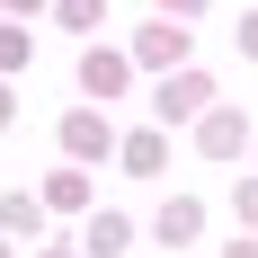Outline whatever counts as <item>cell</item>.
<instances>
[{
	"label": "cell",
	"instance_id": "6da1fadb",
	"mask_svg": "<svg viewBox=\"0 0 258 258\" xmlns=\"http://www.w3.org/2000/svg\"><path fill=\"white\" fill-rule=\"evenodd\" d=\"M134 62H152V72H169V62H187V27H169V18H152L143 36H134Z\"/></svg>",
	"mask_w": 258,
	"mask_h": 258
},
{
	"label": "cell",
	"instance_id": "7a4b0ae2",
	"mask_svg": "<svg viewBox=\"0 0 258 258\" xmlns=\"http://www.w3.org/2000/svg\"><path fill=\"white\" fill-rule=\"evenodd\" d=\"M196 107H214V80H205V72L160 80V116H169V125H178V116H196Z\"/></svg>",
	"mask_w": 258,
	"mask_h": 258
},
{
	"label": "cell",
	"instance_id": "3957f363",
	"mask_svg": "<svg viewBox=\"0 0 258 258\" xmlns=\"http://www.w3.org/2000/svg\"><path fill=\"white\" fill-rule=\"evenodd\" d=\"M152 232L169 240V249H178V240H196V232H205V205H196V196H169V205L152 214Z\"/></svg>",
	"mask_w": 258,
	"mask_h": 258
},
{
	"label": "cell",
	"instance_id": "277c9868",
	"mask_svg": "<svg viewBox=\"0 0 258 258\" xmlns=\"http://www.w3.org/2000/svg\"><path fill=\"white\" fill-rule=\"evenodd\" d=\"M125 53H80V89H89V98H116V89H125Z\"/></svg>",
	"mask_w": 258,
	"mask_h": 258
},
{
	"label": "cell",
	"instance_id": "5b68a950",
	"mask_svg": "<svg viewBox=\"0 0 258 258\" xmlns=\"http://www.w3.org/2000/svg\"><path fill=\"white\" fill-rule=\"evenodd\" d=\"M125 240H134V223H125V214H98V223H89V258H116Z\"/></svg>",
	"mask_w": 258,
	"mask_h": 258
},
{
	"label": "cell",
	"instance_id": "8992f818",
	"mask_svg": "<svg viewBox=\"0 0 258 258\" xmlns=\"http://www.w3.org/2000/svg\"><path fill=\"white\" fill-rule=\"evenodd\" d=\"M196 143H205V152H214V160H232V152H240V116H223V107H214V125H205V134H196Z\"/></svg>",
	"mask_w": 258,
	"mask_h": 258
},
{
	"label": "cell",
	"instance_id": "52a82bcc",
	"mask_svg": "<svg viewBox=\"0 0 258 258\" xmlns=\"http://www.w3.org/2000/svg\"><path fill=\"white\" fill-rule=\"evenodd\" d=\"M45 205H62V214L89 205V178H80V169H53V178H45Z\"/></svg>",
	"mask_w": 258,
	"mask_h": 258
},
{
	"label": "cell",
	"instance_id": "ba28073f",
	"mask_svg": "<svg viewBox=\"0 0 258 258\" xmlns=\"http://www.w3.org/2000/svg\"><path fill=\"white\" fill-rule=\"evenodd\" d=\"M62 143H72L80 160H98V152H107V125H98V116H72V125H62Z\"/></svg>",
	"mask_w": 258,
	"mask_h": 258
},
{
	"label": "cell",
	"instance_id": "9c48e42d",
	"mask_svg": "<svg viewBox=\"0 0 258 258\" xmlns=\"http://www.w3.org/2000/svg\"><path fill=\"white\" fill-rule=\"evenodd\" d=\"M125 169H134V178H152V169H160V134H134V143H125Z\"/></svg>",
	"mask_w": 258,
	"mask_h": 258
},
{
	"label": "cell",
	"instance_id": "30bf717a",
	"mask_svg": "<svg viewBox=\"0 0 258 258\" xmlns=\"http://www.w3.org/2000/svg\"><path fill=\"white\" fill-rule=\"evenodd\" d=\"M18 62H27V36H18V27H0V72H18Z\"/></svg>",
	"mask_w": 258,
	"mask_h": 258
},
{
	"label": "cell",
	"instance_id": "8fae6325",
	"mask_svg": "<svg viewBox=\"0 0 258 258\" xmlns=\"http://www.w3.org/2000/svg\"><path fill=\"white\" fill-rule=\"evenodd\" d=\"M62 9V27H98V0H53Z\"/></svg>",
	"mask_w": 258,
	"mask_h": 258
},
{
	"label": "cell",
	"instance_id": "7c38bea8",
	"mask_svg": "<svg viewBox=\"0 0 258 258\" xmlns=\"http://www.w3.org/2000/svg\"><path fill=\"white\" fill-rule=\"evenodd\" d=\"M232 214H240V223L258 232V178H249V187H232Z\"/></svg>",
	"mask_w": 258,
	"mask_h": 258
},
{
	"label": "cell",
	"instance_id": "4fadbf2b",
	"mask_svg": "<svg viewBox=\"0 0 258 258\" xmlns=\"http://www.w3.org/2000/svg\"><path fill=\"white\" fill-rule=\"evenodd\" d=\"M240 53H249V62H258V18H240Z\"/></svg>",
	"mask_w": 258,
	"mask_h": 258
},
{
	"label": "cell",
	"instance_id": "5bb4252c",
	"mask_svg": "<svg viewBox=\"0 0 258 258\" xmlns=\"http://www.w3.org/2000/svg\"><path fill=\"white\" fill-rule=\"evenodd\" d=\"M223 258H258V240H249V232H240V240H232V249H223Z\"/></svg>",
	"mask_w": 258,
	"mask_h": 258
},
{
	"label": "cell",
	"instance_id": "9a60e30c",
	"mask_svg": "<svg viewBox=\"0 0 258 258\" xmlns=\"http://www.w3.org/2000/svg\"><path fill=\"white\" fill-rule=\"evenodd\" d=\"M160 9H178V18H196V9H205V0H160Z\"/></svg>",
	"mask_w": 258,
	"mask_h": 258
},
{
	"label": "cell",
	"instance_id": "2e32d148",
	"mask_svg": "<svg viewBox=\"0 0 258 258\" xmlns=\"http://www.w3.org/2000/svg\"><path fill=\"white\" fill-rule=\"evenodd\" d=\"M9 9H45V0H9Z\"/></svg>",
	"mask_w": 258,
	"mask_h": 258
},
{
	"label": "cell",
	"instance_id": "e0dca14e",
	"mask_svg": "<svg viewBox=\"0 0 258 258\" xmlns=\"http://www.w3.org/2000/svg\"><path fill=\"white\" fill-rule=\"evenodd\" d=\"M0 125H9V89H0Z\"/></svg>",
	"mask_w": 258,
	"mask_h": 258
},
{
	"label": "cell",
	"instance_id": "ac0fdd59",
	"mask_svg": "<svg viewBox=\"0 0 258 258\" xmlns=\"http://www.w3.org/2000/svg\"><path fill=\"white\" fill-rule=\"evenodd\" d=\"M45 258H80V249H45Z\"/></svg>",
	"mask_w": 258,
	"mask_h": 258
},
{
	"label": "cell",
	"instance_id": "d6986e66",
	"mask_svg": "<svg viewBox=\"0 0 258 258\" xmlns=\"http://www.w3.org/2000/svg\"><path fill=\"white\" fill-rule=\"evenodd\" d=\"M0 258H9V249H0Z\"/></svg>",
	"mask_w": 258,
	"mask_h": 258
}]
</instances>
